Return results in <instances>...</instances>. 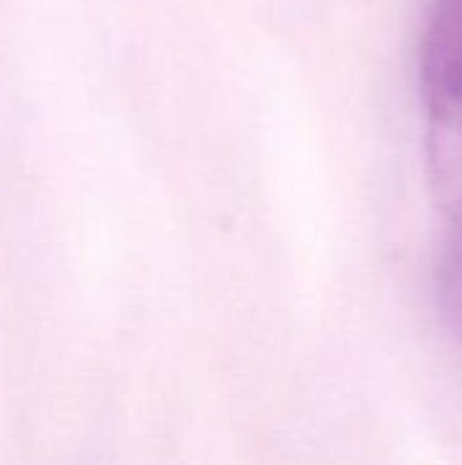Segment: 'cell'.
I'll list each match as a JSON object with an SVG mask.
<instances>
[{"instance_id":"6da1fadb","label":"cell","mask_w":462,"mask_h":465,"mask_svg":"<svg viewBox=\"0 0 462 465\" xmlns=\"http://www.w3.org/2000/svg\"><path fill=\"white\" fill-rule=\"evenodd\" d=\"M425 158L436 204L462 215V0H433L422 49Z\"/></svg>"},{"instance_id":"7a4b0ae2","label":"cell","mask_w":462,"mask_h":465,"mask_svg":"<svg viewBox=\"0 0 462 465\" xmlns=\"http://www.w3.org/2000/svg\"><path fill=\"white\" fill-rule=\"evenodd\" d=\"M449 234L438 259L436 294L449 332L462 343V215L449 218Z\"/></svg>"}]
</instances>
